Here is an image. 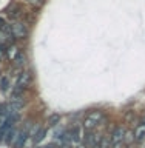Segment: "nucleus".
Masks as SVG:
<instances>
[{"label":"nucleus","instance_id":"f257e3e1","mask_svg":"<svg viewBox=\"0 0 145 148\" xmlns=\"http://www.w3.org/2000/svg\"><path fill=\"white\" fill-rule=\"evenodd\" d=\"M102 120H104V114H102L100 111H91V113L85 117V120H83V130L93 131Z\"/></svg>","mask_w":145,"mask_h":148},{"label":"nucleus","instance_id":"f03ea898","mask_svg":"<svg viewBox=\"0 0 145 148\" xmlns=\"http://www.w3.org/2000/svg\"><path fill=\"white\" fill-rule=\"evenodd\" d=\"M110 140H111V148H120L122 142L125 140V130L122 127L114 128L110 136Z\"/></svg>","mask_w":145,"mask_h":148},{"label":"nucleus","instance_id":"7ed1b4c3","mask_svg":"<svg viewBox=\"0 0 145 148\" xmlns=\"http://www.w3.org/2000/svg\"><path fill=\"white\" fill-rule=\"evenodd\" d=\"M11 31H12V36L19 37V39H22V37H25L28 34L26 25H25V23H22V22H14L12 26H11Z\"/></svg>","mask_w":145,"mask_h":148},{"label":"nucleus","instance_id":"20e7f679","mask_svg":"<svg viewBox=\"0 0 145 148\" xmlns=\"http://www.w3.org/2000/svg\"><path fill=\"white\" fill-rule=\"evenodd\" d=\"M28 128H30V127H26L25 130L19 131L17 139H16V142H14V147H16V148H22L23 145H25L26 139H28V136H30V130H28Z\"/></svg>","mask_w":145,"mask_h":148},{"label":"nucleus","instance_id":"39448f33","mask_svg":"<svg viewBox=\"0 0 145 148\" xmlns=\"http://www.w3.org/2000/svg\"><path fill=\"white\" fill-rule=\"evenodd\" d=\"M134 136H133V139L134 140H137V142H141L142 139L145 137V122H142V123H139L136 128H134Z\"/></svg>","mask_w":145,"mask_h":148},{"label":"nucleus","instance_id":"423d86ee","mask_svg":"<svg viewBox=\"0 0 145 148\" xmlns=\"http://www.w3.org/2000/svg\"><path fill=\"white\" fill-rule=\"evenodd\" d=\"M8 117H9V116L6 113V110H5V106H3V108H0V130L8 123Z\"/></svg>","mask_w":145,"mask_h":148},{"label":"nucleus","instance_id":"0eeeda50","mask_svg":"<svg viewBox=\"0 0 145 148\" xmlns=\"http://www.w3.org/2000/svg\"><path fill=\"white\" fill-rule=\"evenodd\" d=\"M19 54H20V51H19L16 46H11V48L8 49V57L11 59V60H16Z\"/></svg>","mask_w":145,"mask_h":148},{"label":"nucleus","instance_id":"6e6552de","mask_svg":"<svg viewBox=\"0 0 145 148\" xmlns=\"http://www.w3.org/2000/svg\"><path fill=\"white\" fill-rule=\"evenodd\" d=\"M9 88V79L6 76H3L2 79H0V90L2 91H6Z\"/></svg>","mask_w":145,"mask_h":148},{"label":"nucleus","instance_id":"1a4fd4ad","mask_svg":"<svg viewBox=\"0 0 145 148\" xmlns=\"http://www.w3.org/2000/svg\"><path fill=\"white\" fill-rule=\"evenodd\" d=\"M97 148H111V140L110 137H102L99 142V147Z\"/></svg>","mask_w":145,"mask_h":148},{"label":"nucleus","instance_id":"9d476101","mask_svg":"<svg viewBox=\"0 0 145 148\" xmlns=\"http://www.w3.org/2000/svg\"><path fill=\"white\" fill-rule=\"evenodd\" d=\"M20 12H22V9L19 8V6H12V9H9V16H11L12 18H16V17H19L20 16Z\"/></svg>","mask_w":145,"mask_h":148},{"label":"nucleus","instance_id":"9b49d317","mask_svg":"<svg viewBox=\"0 0 145 148\" xmlns=\"http://www.w3.org/2000/svg\"><path fill=\"white\" fill-rule=\"evenodd\" d=\"M57 122H60V116H59V114H53V116H49V119H48V123L51 125V127H54V125H57Z\"/></svg>","mask_w":145,"mask_h":148},{"label":"nucleus","instance_id":"f8f14e48","mask_svg":"<svg viewBox=\"0 0 145 148\" xmlns=\"http://www.w3.org/2000/svg\"><path fill=\"white\" fill-rule=\"evenodd\" d=\"M14 62H16V66H23V65H25V56L20 53V54H19V57L14 60Z\"/></svg>","mask_w":145,"mask_h":148},{"label":"nucleus","instance_id":"ddd939ff","mask_svg":"<svg viewBox=\"0 0 145 148\" xmlns=\"http://www.w3.org/2000/svg\"><path fill=\"white\" fill-rule=\"evenodd\" d=\"M5 26H6V23H5V20H3V18H0V29H3Z\"/></svg>","mask_w":145,"mask_h":148},{"label":"nucleus","instance_id":"4468645a","mask_svg":"<svg viewBox=\"0 0 145 148\" xmlns=\"http://www.w3.org/2000/svg\"><path fill=\"white\" fill-rule=\"evenodd\" d=\"M39 148H57V147L53 143V145H45V147H39Z\"/></svg>","mask_w":145,"mask_h":148},{"label":"nucleus","instance_id":"2eb2a0df","mask_svg":"<svg viewBox=\"0 0 145 148\" xmlns=\"http://www.w3.org/2000/svg\"><path fill=\"white\" fill-rule=\"evenodd\" d=\"M3 57V45H0V60Z\"/></svg>","mask_w":145,"mask_h":148}]
</instances>
